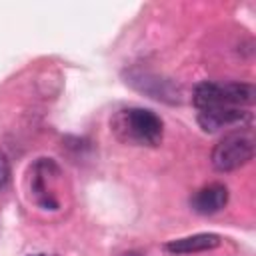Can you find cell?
I'll return each instance as SVG.
<instances>
[{"instance_id":"6da1fadb","label":"cell","mask_w":256,"mask_h":256,"mask_svg":"<svg viewBox=\"0 0 256 256\" xmlns=\"http://www.w3.org/2000/svg\"><path fill=\"white\" fill-rule=\"evenodd\" d=\"M114 134L128 144L136 146H156L162 140L164 124L158 114L146 108H126L112 118Z\"/></svg>"},{"instance_id":"7a4b0ae2","label":"cell","mask_w":256,"mask_h":256,"mask_svg":"<svg viewBox=\"0 0 256 256\" xmlns=\"http://www.w3.org/2000/svg\"><path fill=\"white\" fill-rule=\"evenodd\" d=\"M192 102L198 110L242 108L254 102V86L246 82H202L194 88Z\"/></svg>"},{"instance_id":"3957f363","label":"cell","mask_w":256,"mask_h":256,"mask_svg":"<svg viewBox=\"0 0 256 256\" xmlns=\"http://www.w3.org/2000/svg\"><path fill=\"white\" fill-rule=\"evenodd\" d=\"M254 156V136L250 130L226 134L212 150V166L218 172H232L248 164Z\"/></svg>"},{"instance_id":"277c9868","label":"cell","mask_w":256,"mask_h":256,"mask_svg":"<svg viewBox=\"0 0 256 256\" xmlns=\"http://www.w3.org/2000/svg\"><path fill=\"white\" fill-rule=\"evenodd\" d=\"M250 120V112L242 108H210L198 110V124L204 132H216L226 126L242 124Z\"/></svg>"},{"instance_id":"5b68a950","label":"cell","mask_w":256,"mask_h":256,"mask_svg":"<svg viewBox=\"0 0 256 256\" xmlns=\"http://www.w3.org/2000/svg\"><path fill=\"white\" fill-rule=\"evenodd\" d=\"M226 204H228V188L224 184H218V182L196 190L192 194V198H190V208L196 214H202V216L216 214Z\"/></svg>"},{"instance_id":"8992f818","label":"cell","mask_w":256,"mask_h":256,"mask_svg":"<svg viewBox=\"0 0 256 256\" xmlns=\"http://www.w3.org/2000/svg\"><path fill=\"white\" fill-rule=\"evenodd\" d=\"M130 82L132 86H136L138 90L150 94L156 100H164V102H180V92L174 84H170V80H162L158 76H150V74H130Z\"/></svg>"},{"instance_id":"52a82bcc","label":"cell","mask_w":256,"mask_h":256,"mask_svg":"<svg viewBox=\"0 0 256 256\" xmlns=\"http://www.w3.org/2000/svg\"><path fill=\"white\" fill-rule=\"evenodd\" d=\"M220 244L218 234H194V236H184L170 240L166 244V250L172 254H192V252H204L212 250Z\"/></svg>"},{"instance_id":"ba28073f","label":"cell","mask_w":256,"mask_h":256,"mask_svg":"<svg viewBox=\"0 0 256 256\" xmlns=\"http://www.w3.org/2000/svg\"><path fill=\"white\" fill-rule=\"evenodd\" d=\"M10 182V160L8 156L0 150V190H4Z\"/></svg>"},{"instance_id":"9c48e42d","label":"cell","mask_w":256,"mask_h":256,"mask_svg":"<svg viewBox=\"0 0 256 256\" xmlns=\"http://www.w3.org/2000/svg\"><path fill=\"white\" fill-rule=\"evenodd\" d=\"M122 256H140L138 252H126V254H122Z\"/></svg>"},{"instance_id":"30bf717a","label":"cell","mask_w":256,"mask_h":256,"mask_svg":"<svg viewBox=\"0 0 256 256\" xmlns=\"http://www.w3.org/2000/svg\"><path fill=\"white\" fill-rule=\"evenodd\" d=\"M30 256H52V254H30Z\"/></svg>"}]
</instances>
